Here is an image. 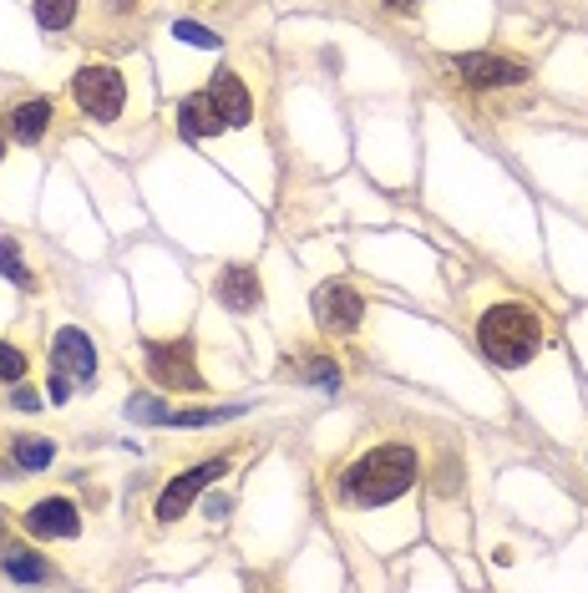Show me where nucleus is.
I'll list each match as a JSON object with an SVG mask.
<instances>
[{
	"instance_id": "1",
	"label": "nucleus",
	"mask_w": 588,
	"mask_h": 593,
	"mask_svg": "<svg viewBox=\"0 0 588 593\" xmlns=\"http://www.w3.org/2000/svg\"><path fill=\"white\" fill-rule=\"evenodd\" d=\"M411 482H417V451L401 447V441H386V447L366 451V457L355 461V467H345V477H341L345 497L360 502V507H380V502L401 497Z\"/></svg>"
},
{
	"instance_id": "2",
	"label": "nucleus",
	"mask_w": 588,
	"mask_h": 593,
	"mask_svg": "<svg viewBox=\"0 0 588 593\" xmlns=\"http://www.w3.org/2000/svg\"><path fill=\"white\" fill-rule=\"evenodd\" d=\"M477 345L497 366H528L537 356V345H543V320L528 304H492L477 320Z\"/></svg>"
},
{
	"instance_id": "3",
	"label": "nucleus",
	"mask_w": 588,
	"mask_h": 593,
	"mask_svg": "<svg viewBox=\"0 0 588 593\" xmlns=\"http://www.w3.org/2000/svg\"><path fill=\"white\" fill-rule=\"evenodd\" d=\"M71 97H77V107L87 112V118L97 122H112L122 112V102H127V81H122L118 66H81L77 81H71Z\"/></svg>"
},
{
	"instance_id": "4",
	"label": "nucleus",
	"mask_w": 588,
	"mask_h": 593,
	"mask_svg": "<svg viewBox=\"0 0 588 593\" xmlns=\"http://www.w3.org/2000/svg\"><path fill=\"white\" fill-rule=\"evenodd\" d=\"M147 370L163 391H203V376L193 366V345L173 340V345H147Z\"/></svg>"
},
{
	"instance_id": "5",
	"label": "nucleus",
	"mask_w": 588,
	"mask_h": 593,
	"mask_svg": "<svg viewBox=\"0 0 588 593\" xmlns=\"http://www.w3.org/2000/svg\"><path fill=\"white\" fill-rule=\"evenodd\" d=\"M223 472H229V461H223V457H213V461H198V467H188L184 477H173V482H168V492L157 497V523H173V517H184L188 507H193V497H198V492L209 488V482H219Z\"/></svg>"
},
{
	"instance_id": "6",
	"label": "nucleus",
	"mask_w": 588,
	"mask_h": 593,
	"mask_svg": "<svg viewBox=\"0 0 588 593\" xmlns=\"http://www.w3.org/2000/svg\"><path fill=\"white\" fill-rule=\"evenodd\" d=\"M314 315H320V325H325L330 335H351V329L360 325V315H366V300H360L351 284H320Z\"/></svg>"
},
{
	"instance_id": "7",
	"label": "nucleus",
	"mask_w": 588,
	"mask_h": 593,
	"mask_svg": "<svg viewBox=\"0 0 588 593\" xmlns=\"http://www.w3.org/2000/svg\"><path fill=\"white\" fill-rule=\"evenodd\" d=\"M26 533L36 538H77L81 533V517H77V502L71 497H41L36 507H26Z\"/></svg>"
},
{
	"instance_id": "8",
	"label": "nucleus",
	"mask_w": 588,
	"mask_h": 593,
	"mask_svg": "<svg viewBox=\"0 0 588 593\" xmlns=\"http://www.w3.org/2000/svg\"><path fill=\"white\" fill-rule=\"evenodd\" d=\"M457 71L471 87H518V81H528L523 61H512V56H487V52L457 56Z\"/></svg>"
},
{
	"instance_id": "9",
	"label": "nucleus",
	"mask_w": 588,
	"mask_h": 593,
	"mask_svg": "<svg viewBox=\"0 0 588 593\" xmlns=\"http://www.w3.org/2000/svg\"><path fill=\"white\" fill-rule=\"evenodd\" d=\"M52 356H56V370L77 376V381H92V376H97V350H92V340H87L81 329H71V325L56 329Z\"/></svg>"
},
{
	"instance_id": "10",
	"label": "nucleus",
	"mask_w": 588,
	"mask_h": 593,
	"mask_svg": "<svg viewBox=\"0 0 588 593\" xmlns=\"http://www.w3.org/2000/svg\"><path fill=\"white\" fill-rule=\"evenodd\" d=\"M259 275L254 269H244V264H234V269H223L219 275V304L223 310H234V315H248L254 304H259Z\"/></svg>"
},
{
	"instance_id": "11",
	"label": "nucleus",
	"mask_w": 588,
	"mask_h": 593,
	"mask_svg": "<svg viewBox=\"0 0 588 593\" xmlns=\"http://www.w3.org/2000/svg\"><path fill=\"white\" fill-rule=\"evenodd\" d=\"M5 127H11L15 143H41L46 137V127H52V102L46 97H31V102H15L11 112H5Z\"/></svg>"
},
{
	"instance_id": "12",
	"label": "nucleus",
	"mask_w": 588,
	"mask_h": 593,
	"mask_svg": "<svg viewBox=\"0 0 588 593\" xmlns=\"http://www.w3.org/2000/svg\"><path fill=\"white\" fill-rule=\"evenodd\" d=\"M209 97H213V102H219L223 122H234V127H244V122L254 118V102H248V87L234 77V71H213V87H209Z\"/></svg>"
},
{
	"instance_id": "13",
	"label": "nucleus",
	"mask_w": 588,
	"mask_h": 593,
	"mask_svg": "<svg viewBox=\"0 0 588 593\" xmlns=\"http://www.w3.org/2000/svg\"><path fill=\"white\" fill-rule=\"evenodd\" d=\"M178 127H184L188 137H219V132H223V112H219V102H213L209 92L188 97V102L178 107Z\"/></svg>"
},
{
	"instance_id": "14",
	"label": "nucleus",
	"mask_w": 588,
	"mask_h": 593,
	"mask_svg": "<svg viewBox=\"0 0 588 593\" xmlns=\"http://www.w3.org/2000/svg\"><path fill=\"white\" fill-rule=\"evenodd\" d=\"M0 573L15 583H41L46 579V563H41V553H31V548H5V553H0Z\"/></svg>"
},
{
	"instance_id": "15",
	"label": "nucleus",
	"mask_w": 588,
	"mask_h": 593,
	"mask_svg": "<svg viewBox=\"0 0 588 593\" xmlns=\"http://www.w3.org/2000/svg\"><path fill=\"white\" fill-rule=\"evenodd\" d=\"M11 457L26 467V472H41V467H52L56 447L52 436H11Z\"/></svg>"
},
{
	"instance_id": "16",
	"label": "nucleus",
	"mask_w": 588,
	"mask_h": 593,
	"mask_svg": "<svg viewBox=\"0 0 588 593\" xmlns=\"http://www.w3.org/2000/svg\"><path fill=\"white\" fill-rule=\"evenodd\" d=\"M77 21V0H36V26L41 31H66Z\"/></svg>"
},
{
	"instance_id": "17",
	"label": "nucleus",
	"mask_w": 588,
	"mask_h": 593,
	"mask_svg": "<svg viewBox=\"0 0 588 593\" xmlns=\"http://www.w3.org/2000/svg\"><path fill=\"white\" fill-rule=\"evenodd\" d=\"M0 275H5V279H15V284H31L26 264H21V249H15L11 238H0Z\"/></svg>"
},
{
	"instance_id": "18",
	"label": "nucleus",
	"mask_w": 588,
	"mask_h": 593,
	"mask_svg": "<svg viewBox=\"0 0 588 593\" xmlns=\"http://www.w3.org/2000/svg\"><path fill=\"white\" fill-rule=\"evenodd\" d=\"M21 376H26V356L0 340V381H21Z\"/></svg>"
},
{
	"instance_id": "19",
	"label": "nucleus",
	"mask_w": 588,
	"mask_h": 593,
	"mask_svg": "<svg viewBox=\"0 0 588 593\" xmlns=\"http://www.w3.org/2000/svg\"><path fill=\"white\" fill-rule=\"evenodd\" d=\"M173 36L193 41V46H219V36H213V31H203L198 21H178V26H173Z\"/></svg>"
},
{
	"instance_id": "20",
	"label": "nucleus",
	"mask_w": 588,
	"mask_h": 593,
	"mask_svg": "<svg viewBox=\"0 0 588 593\" xmlns=\"http://www.w3.org/2000/svg\"><path fill=\"white\" fill-rule=\"evenodd\" d=\"M310 376L325 385V391H335V385H341V370L330 366V360H310Z\"/></svg>"
},
{
	"instance_id": "21",
	"label": "nucleus",
	"mask_w": 588,
	"mask_h": 593,
	"mask_svg": "<svg viewBox=\"0 0 588 593\" xmlns=\"http://www.w3.org/2000/svg\"><path fill=\"white\" fill-rule=\"evenodd\" d=\"M11 401H15L21 411H36V406H41V395H36V391H26V385H21V391H15Z\"/></svg>"
},
{
	"instance_id": "22",
	"label": "nucleus",
	"mask_w": 588,
	"mask_h": 593,
	"mask_svg": "<svg viewBox=\"0 0 588 593\" xmlns=\"http://www.w3.org/2000/svg\"><path fill=\"white\" fill-rule=\"evenodd\" d=\"M46 395H52V406H62V401H66V370H62V376H52V391H46Z\"/></svg>"
},
{
	"instance_id": "23",
	"label": "nucleus",
	"mask_w": 588,
	"mask_h": 593,
	"mask_svg": "<svg viewBox=\"0 0 588 593\" xmlns=\"http://www.w3.org/2000/svg\"><path fill=\"white\" fill-rule=\"evenodd\" d=\"M391 11H417V0H386Z\"/></svg>"
},
{
	"instance_id": "24",
	"label": "nucleus",
	"mask_w": 588,
	"mask_h": 593,
	"mask_svg": "<svg viewBox=\"0 0 588 593\" xmlns=\"http://www.w3.org/2000/svg\"><path fill=\"white\" fill-rule=\"evenodd\" d=\"M0 158H5V137H0Z\"/></svg>"
},
{
	"instance_id": "25",
	"label": "nucleus",
	"mask_w": 588,
	"mask_h": 593,
	"mask_svg": "<svg viewBox=\"0 0 588 593\" xmlns=\"http://www.w3.org/2000/svg\"><path fill=\"white\" fill-rule=\"evenodd\" d=\"M0 527H5V517H0Z\"/></svg>"
}]
</instances>
